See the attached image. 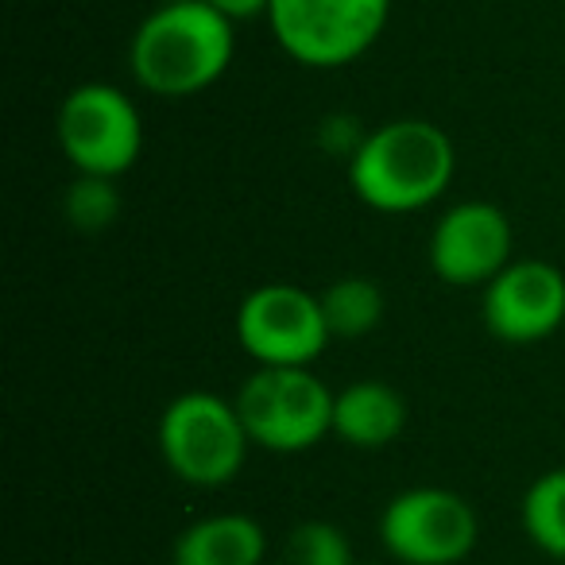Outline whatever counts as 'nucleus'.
Masks as SVG:
<instances>
[{
  "mask_svg": "<svg viewBox=\"0 0 565 565\" xmlns=\"http://www.w3.org/2000/svg\"><path fill=\"white\" fill-rule=\"evenodd\" d=\"M252 438L236 403L213 392H186L159 418V454L167 469L194 488H221L244 469Z\"/></svg>",
  "mask_w": 565,
  "mask_h": 565,
  "instance_id": "nucleus-3",
  "label": "nucleus"
},
{
  "mask_svg": "<svg viewBox=\"0 0 565 565\" xmlns=\"http://www.w3.org/2000/svg\"><path fill=\"white\" fill-rule=\"evenodd\" d=\"M233 20L205 0H163L132 35L128 63L148 94L190 97L233 63Z\"/></svg>",
  "mask_w": 565,
  "mask_h": 565,
  "instance_id": "nucleus-1",
  "label": "nucleus"
},
{
  "mask_svg": "<svg viewBox=\"0 0 565 565\" xmlns=\"http://www.w3.org/2000/svg\"><path fill=\"white\" fill-rule=\"evenodd\" d=\"M58 148L78 174L117 179L140 159L143 120L117 86L86 82L58 105Z\"/></svg>",
  "mask_w": 565,
  "mask_h": 565,
  "instance_id": "nucleus-7",
  "label": "nucleus"
},
{
  "mask_svg": "<svg viewBox=\"0 0 565 565\" xmlns=\"http://www.w3.org/2000/svg\"><path fill=\"white\" fill-rule=\"evenodd\" d=\"M511 264V221L492 202H461L430 233V267L454 287H488Z\"/></svg>",
  "mask_w": 565,
  "mask_h": 565,
  "instance_id": "nucleus-10",
  "label": "nucleus"
},
{
  "mask_svg": "<svg viewBox=\"0 0 565 565\" xmlns=\"http://www.w3.org/2000/svg\"><path fill=\"white\" fill-rule=\"evenodd\" d=\"M330 338L322 299L295 282H264L236 310V341L259 369H310Z\"/></svg>",
  "mask_w": 565,
  "mask_h": 565,
  "instance_id": "nucleus-6",
  "label": "nucleus"
},
{
  "mask_svg": "<svg viewBox=\"0 0 565 565\" xmlns=\"http://www.w3.org/2000/svg\"><path fill=\"white\" fill-rule=\"evenodd\" d=\"M252 446L302 454L333 434V392L310 369H256L236 392Z\"/></svg>",
  "mask_w": 565,
  "mask_h": 565,
  "instance_id": "nucleus-4",
  "label": "nucleus"
},
{
  "mask_svg": "<svg viewBox=\"0 0 565 565\" xmlns=\"http://www.w3.org/2000/svg\"><path fill=\"white\" fill-rule=\"evenodd\" d=\"M523 531L542 554L565 562V469H550L523 495Z\"/></svg>",
  "mask_w": 565,
  "mask_h": 565,
  "instance_id": "nucleus-14",
  "label": "nucleus"
},
{
  "mask_svg": "<svg viewBox=\"0 0 565 565\" xmlns=\"http://www.w3.org/2000/svg\"><path fill=\"white\" fill-rule=\"evenodd\" d=\"M380 539L403 565H457L477 546V511L449 488H407L380 515Z\"/></svg>",
  "mask_w": 565,
  "mask_h": 565,
  "instance_id": "nucleus-8",
  "label": "nucleus"
},
{
  "mask_svg": "<svg viewBox=\"0 0 565 565\" xmlns=\"http://www.w3.org/2000/svg\"><path fill=\"white\" fill-rule=\"evenodd\" d=\"M66 217H71L74 228L82 233H102L117 221L120 213V194L113 186V179H102V174H78L66 190L63 202Z\"/></svg>",
  "mask_w": 565,
  "mask_h": 565,
  "instance_id": "nucleus-15",
  "label": "nucleus"
},
{
  "mask_svg": "<svg viewBox=\"0 0 565 565\" xmlns=\"http://www.w3.org/2000/svg\"><path fill=\"white\" fill-rule=\"evenodd\" d=\"M264 526L248 515H205L174 539L171 565H264Z\"/></svg>",
  "mask_w": 565,
  "mask_h": 565,
  "instance_id": "nucleus-12",
  "label": "nucleus"
},
{
  "mask_svg": "<svg viewBox=\"0 0 565 565\" xmlns=\"http://www.w3.org/2000/svg\"><path fill=\"white\" fill-rule=\"evenodd\" d=\"M407 426V399L384 380H356L333 395V434L345 446L384 449Z\"/></svg>",
  "mask_w": 565,
  "mask_h": 565,
  "instance_id": "nucleus-11",
  "label": "nucleus"
},
{
  "mask_svg": "<svg viewBox=\"0 0 565 565\" xmlns=\"http://www.w3.org/2000/svg\"><path fill=\"white\" fill-rule=\"evenodd\" d=\"M484 326L508 345H534L565 322V275L546 259H515L484 287Z\"/></svg>",
  "mask_w": 565,
  "mask_h": 565,
  "instance_id": "nucleus-9",
  "label": "nucleus"
},
{
  "mask_svg": "<svg viewBox=\"0 0 565 565\" xmlns=\"http://www.w3.org/2000/svg\"><path fill=\"white\" fill-rule=\"evenodd\" d=\"M318 299H322L333 338H364L384 318V291L364 275H345V279L330 282Z\"/></svg>",
  "mask_w": 565,
  "mask_h": 565,
  "instance_id": "nucleus-13",
  "label": "nucleus"
},
{
  "mask_svg": "<svg viewBox=\"0 0 565 565\" xmlns=\"http://www.w3.org/2000/svg\"><path fill=\"white\" fill-rule=\"evenodd\" d=\"M264 565H291V562H264Z\"/></svg>",
  "mask_w": 565,
  "mask_h": 565,
  "instance_id": "nucleus-18",
  "label": "nucleus"
},
{
  "mask_svg": "<svg viewBox=\"0 0 565 565\" xmlns=\"http://www.w3.org/2000/svg\"><path fill=\"white\" fill-rule=\"evenodd\" d=\"M287 562L291 565H356L353 546L341 534V526L326 523V519H310L299 523L287 539Z\"/></svg>",
  "mask_w": 565,
  "mask_h": 565,
  "instance_id": "nucleus-16",
  "label": "nucleus"
},
{
  "mask_svg": "<svg viewBox=\"0 0 565 565\" xmlns=\"http://www.w3.org/2000/svg\"><path fill=\"white\" fill-rule=\"evenodd\" d=\"M205 4H213V9H217L221 17H228V20L267 17V9H271V0H205Z\"/></svg>",
  "mask_w": 565,
  "mask_h": 565,
  "instance_id": "nucleus-17",
  "label": "nucleus"
},
{
  "mask_svg": "<svg viewBox=\"0 0 565 565\" xmlns=\"http://www.w3.org/2000/svg\"><path fill=\"white\" fill-rule=\"evenodd\" d=\"M454 140L434 120L403 117L372 128L349 159L356 198L380 213H411L441 198L454 182Z\"/></svg>",
  "mask_w": 565,
  "mask_h": 565,
  "instance_id": "nucleus-2",
  "label": "nucleus"
},
{
  "mask_svg": "<svg viewBox=\"0 0 565 565\" xmlns=\"http://www.w3.org/2000/svg\"><path fill=\"white\" fill-rule=\"evenodd\" d=\"M392 0H271L267 24L302 66H345L387 28Z\"/></svg>",
  "mask_w": 565,
  "mask_h": 565,
  "instance_id": "nucleus-5",
  "label": "nucleus"
}]
</instances>
